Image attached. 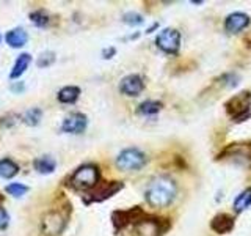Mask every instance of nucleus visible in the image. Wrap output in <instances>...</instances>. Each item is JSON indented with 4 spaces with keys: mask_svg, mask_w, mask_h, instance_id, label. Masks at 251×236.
Segmentation results:
<instances>
[{
    "mask_svg": "<svg viewBox=\"0 0 251 236\" xmlns=\"http://www.w3.org/2000/svg\"><path fill=\"white\" fill-rule=\"evenodd\" d=\"M177 195V186L170 177H155L146 187V202L152 208H167Z\"/></svg>",
    "mask_w": 251,
    "mask_h": 236,
    "instance_id": "obj_1",
    "label": "nucleus"
},
{
    "mask_svg": "<svg viewBox=\"0 0 251 236\" xmlns=\"http://www.w3.org/2000/svg\"><path fill=\"white\" fill-rule=\"evenodd\" d=\"M100 179V172L94 164H83L77 170H74L73 175L69 177L68 183L75 191H91Z\"/></svg>",
    "mask_w": 251,
    "mask_h": 236,
    "instance_id": "obj_2",
    "label": "nucleus"
},
{
    "mask_svg": "<svg viewBox=\"0 0 251 236\" xmlns=\"http://www.w3.org/2000/svg\"><path fill=\"white\" fill-rule=\"evenodd\" d=\"M226 112L232 117L234 121H245V118L251 117L250 107H251V93L242 91L232 96L226 102Z\"/></svg>",
    "mask_w": 251,
    "mask_h": 236,
    "instance_id": "obj_3",
    "label": "nucleus"
},
{
    "mask_svg": "<svg viewBox=\"0 0 251 236\" xmlns=\"http://www.w3.org/2000/svg\"><path fill=\"white\" fill-rule=\"evenodd\" d=\"M116 167L120 170H138L146 164L145 153L138 148H126L116 156Z\"/></svg>",
    "mask_w": 251,
    "mask_h": 236,
    "instance_id": "obj_4",
    "label": "nucleus"
},
{
    "mask_svg": "<svg viewBox=\"0 0 251 236\" xmlns=\"http://www.w3.org/2000/svg\"><path fill=\"white\" fill-rule=\"evenodd\" d=\"M165 232L163 219L141 216L135 224H133L132 236H160Z\"/></svg>",
    "mask_w": 251,
    "mask_h": 236,
    "instance_id": "obj_5",
    "label": "nucleus"
},
{
    "mask_svg": "<svg viewBox=\"0 0 251 236\" xmlns=\"http://www.w3.org/2000/svg\"><path fill=\"white\" fill-rule=\"evenodd\" d=\"M66 224H68V216L65 212L60 209H53L43 217L41 228L47 236H57L65 230Z\"/></svg>",
    "mask_w": 251,
    "mask_h": 236,
    "instance_id": "obj_6",
    "label": "nucleus"
},
{
    "mask_svg": "<svg viewBox=\"0 0 251 236\" xmlns=\"http://www.w3.org/2000/svg\"><path fill=\"white\" fill-rule=\"evenodd\" d=\"M155 44L167 54H177L180 46V33L176 29H165L155 38Z\"/></svg>",
    "mask_w": 251,
    "mask_h": 236,
    "instance_id": "obj_7",
    "label": "nucleus"
},
{
    "mask_svg": "<svg viewBox=\"0 0 251 236\" xmlns=\"http://www.w3.org/2000/svg\"><path fill=\"white\" fill-rule=\"evenodd\" d=\"M88 126V118L80 112L69 114L61 123V131L68 134H82Z\"/></svg>",
    "mask_w": 251,
    "mask_h": 236,
    "instance_id": "obj_8",
    "label": "nucleus"
},
{
    "mask_svg": "<svg viewBox=\"0 0 251 236\" xmlns=\"http://www.w3.org/2000/svg\"><path fill=\"white\" fill-rule=\"evenodd\" d=\"M121 189H123V183H120V181H108V183H104L100 186L98 184L90 194L88 202H104L110 199L112 195H115L116 192H120Z\"/></svg>",
    "mask_w": 251,
    "mask_h": 236,
    "instance_id": "obj_9",
    "label": "nucleus"
},
{
    "mask_svg": "<svg viewBox=\"0 0 251 236\" xmlns=\"http://www.w3.org/2000/svg\"><path fill=\"white\" fill-rule=\"evenodd\" d=\"M145 84L143 79H141L138 74H129L123 77V81L120 84V91L126 96H138V94L143 91Z\"/></svg>",
    "mask_w": 251,
    "mask_h": 236,
    "instance_id": "obj_10",
    "label": "nucleus"
},
{
    "mask_svg": "<svg viewBox=\"0 0 251 236\" xmlns=\"http://www.w3.org/2000/svg\"><path fill=\"white\" fill-rule=\"evenodd\" d=\"M250 26V16L245 13H232L225 21V29L229 33H239Z\"/></svg>",
    "mask_w": 251,
    "mask_h": 236,
    "instance_id": "obj_11",
    "label": "nucleus"
},
{
    "mask_svg": "<svg viewBox=\"0 0 251 236\" xmlns=\"http://www.w3.org/2000/svg\"><path fill=\"white\" fill-rule=\"evenodd\" d=\"M210 227H212V230H214L215 233H220V235L229 233L232 230V227H234V219L229 214H225V212H222V214H217L214 219H212Z\"/></svg>",
    "mask_w": 251,
    "mask_h": 236,
    "instance_id": "obj_12",
    "label": "nucleus"
},
{
    "mask_svg": "<svg viewBox=\"0 0 251 236\" xmlns=\"http://www.w3.org/2000/svg\"><path fill=\"white\" fill-rule=\"evenodd\" d=\"M5 41L10 47H14V49H19V47L25 46V43L28 41V35L27 31L22 27H16L13 30H10L5 35Z\"/></svg>",
    "mask_w": 251,
    "mask_h": 236,
    "instance_id": "obj_13",
    "label": "nucleus"
},
{
    "mask_svg": "<svg viewBox=\"0 0 251 236\" xmlns=\"http://www.w3.org/2000/svg\"><path fill=\"white\" fill-rule=\"evenodd\" d=\"M30 63H31V55L30 54L25 52V54L18 55V59H16L14 65H13V68L10 71V76H8V77H10L11 81H14V79H19L27 71Z\"/></svg>",
    "mask_w": 251,
    "mask_h": 236,
    "instance_id": "obj_14",
    "label": "nucleus"
},
{
    "mask_svg": "<svg viewBox=\"0 0 251 236\" xmlns=\"http://www.w3.org/2000/svg\"><path fill=\"white\" fill-rule=\"evenodd\" d=\"M33 167L38 173L49 175V173L55 172V169H57V161H55L53 157L49 154H43L33 161Z\"/></svg>",
    "mask_w": 251,
    "mask_h": 236,
    "instance_id": "obj_15",
    "label": "nucleus"
},
{
    "mask_svg": "<svg viewBox=\"0 0 251 236\" xmlns=\"http://www.w3.org/2000/svg\"><path fill=\"white\" fill-rule=\"evenodd\" d=\"M78 96H80V88H78V87H74V85L63 87L57 94L58 101L63 102V104H74V102L78 99Z\"/></svg>",
    "mask_w": 251,
    "mask_h": 236,
    "instance_id": "obj_16",
    "label": "nucleus"
},
{
    "mask_svg": "<svg viewBox=\"0 0 251 236\" xmlns=\"http://www.w3.org/2000/svg\"><path fill=\"white\" fill-rule=\"evenodd\" d=\"M18 172H19V167L13 159H10V157L0 159V178L11 179L13 177L18 175Z\"/></svg>",
    "mask_w": 251,
    "mask_h": 236,
    "instance_id": "obj_17",
    "label": "nucleus"
},
{
    "mask_svg": "<svg viewBox=\"0 0 251 236\" xmlns=\"http://www.w3.org/2000/svg\"><path fill=\"white\" fill-rule=\"evenodd\" d=\"M160 109H162V102L148 99V101L141 102V104L138 106V114L140 115H145V117H152L157 112H160Z\"/></svg>",
    "mask_w": 251,
    "mask_h": 236,
    "instance_id": "obj_18",
    "label": "nucleus"
},
{
    "mask_svg": "<svg viewBox=\"0 0 251 236\" xmlns=\"http://www.w3.org/2000/svg\"><path fill=\"white\" fill-rule=\"evenodd\" d=\"M248 206H251V187L245 189L242 194L237 195V199L234 200V211L242 212L245 211Z\"/></svg>",
    "mask_w": 251,
    "mask_h": 236,
    "instance_id": "obj_19",
    "label": "nucleus"
},
{
    "mask_svg": "<svg viewBox=\"0 0 251 236\" xmlns=\"http://www.w3.org/2000/svg\"><path fill=\"white\" fill-rule=\"evenodd\" d=\"M41 118H43V110L39 107H31L22 115V121L28 126H36L41 121Z\"/></svg>",
    "mask_w": 251,
    "mask_h": 236,
    "instance_id": "obj_20",
    "label": "nucleus"
},
{
    "mask_svg": "<svg viewBox=\"0 0 251 236\" xmlns=\"http://www.w3.org/2000/svg\"><path fill=\"white\" fill-rule=\"evenodd\" d=\"M30 22L33 24V26L39 27V29H43V27H47L49 26V22H50V18H49V14H47L46 11L43 10H38V11H31L30 13Z\"/></svg>",
    "mask_w": 251,
    "mask_h": 236,
    "instance_id": "obj_21",
    "label": "nucleus"
},
{
    "mask_svg": "<svg viewBox=\"0 0 251 236\" xmlns=\"http://www.w3.org/2000/svg\"><path fill=\"white\" fill-rule=\"evenodd\" d=\"M5 191H6V194H10L11 197L19 199V197L25 195L28 192V186L22 184V183H10L5 187Z\"/></svg>",
    "mask_w": 251,
    "mask_h": 236,
    "instance_id": "obj_22",
    "label": "nucleus"
},
{
    "mask_svg": "<svg viewBox=\"0 0 251 236\" xmlns=\"http://www.w3.org/2000/svg\"><path fill=\"white\" fill-rule=\"evenodd\" d=\"M53 61H55V54L50 52V51H46V52H43V54L38 57L36 65H38L39 68H47V66H50Z\"/></svg>",
    "mask_w": 251,
    "mask_h": 236,
    "instance_id": "obj_23",
    "label": "nucleus"
},
{
    "mask_svg": "<svg viewBox=\"0 0 251 236\" xmlns=\"http://www.w3.org/2000/svg\"><path fill=\"white\" fill-rule=\"evenodd\" d=\"M123 21L126 24H129V26H140V24H143V16L138 14V13H133V11H129L123 16Z\"/></svg>",
    "mask_w": 251,
    "mask_h": 236,
    "instance_id": "obj_24",
    "label": "nucleus"
},
{
    "mask_svg": "<svg viewBox=\"0 0 251 236\" xmlns=\"http://www.w3.org/2000/svg\"><path fill=\"white\" fill-rule=\"evenodd\" d=\"M8 224H10V214H8L5 208L0 206V230L6 228Z\"/></svg>",
    "mask_w": 251,
    "mask_h": 236,
    "instance_id": "obj_25",
    "label": "nucleus"
},
{
    "mask_svg": "<svg viewBox=\"0 0 251 236\" xmlns=\"http://www.w3.org/2000/svg\"><path fill=\"white\" fill-rule=\"evenodd\" d=\"M115 54H116L115 47H107V49L102 51V55H104V59H112Z\"/></svg>",
    "mask_w": 251,
    "mask_h": 236,
    "instance_id": "obj_26",
    "label": "nucleus"
},
{
    "mask_svg": "<svg viewBox=\"0 0 251 236\" xmlns=\"http://www.w3.org/2000/svg\"><path fill=\"white\" fill-rule=\"evenodd\" d=\"M22 87H24L22 84H18V82H14V84L11 85V90H13V91H19V90L22 88Z\"/></svg>",
    "mask_w": 251,
    "mask_h": 236,
    "instance_id": "obj_27",
    "label": "nucleus"
},
{
    "mask_svg": "<svg viewBox=\"0 0 251 236\" xmlns=\"http://www.w3.org/2000/svg\"><path fill=\"white\" fill-rule=\"evenodd\" d=\"M0 43H2V35H0Z\"/></svg>",
    "mask_w": 251,
    "mask_h": 236,
    "instance_id": "obj_28",
    "label": "nucleus"
}]
</instances>
